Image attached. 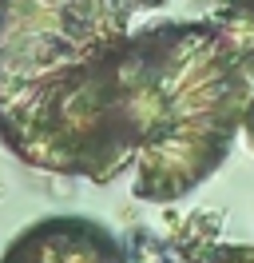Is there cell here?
I'll list each match as a JSON object with an SVG mask.
<instances>
[{
	"instance_id": "1",
	"label": "cell",
	"mask_w": 254,
	"mask_h": 263,
	"mask_svg": "<svg viewBox=\"0 0 254 263\" xmlns=\"http://www.w3.org/2000/svg\"><path fill=\"white\" fill-rule=\"evenodd\" d=\"M167 4L0 0V144L52 176H123L135 164L127 48Z\"/></svg>"
},
{
	"instance_id": "2",
	"label": "cell",
	"mask_w": 254,
	"mask_h": 263,
	"mask_svg": "<svg viewBox=\"0 0 254 263\" xmlns=\"http://www.w3.org/2000/svg\"><path fill=\"white\" fill-rule=\"evenodd\" d=\"M254 112V28L242 20L143 24L127 48L135 196L167 203L215 176Z\"/></svg>"
},
{
	"instance_id": "3",
	"label": "cell",
	"mask_w": 254,
	"mask_h": 263,
	"mask_svg": "<svg viewBox=\"0 0 254 263\" xmlns=\"http://www.w3.org/2000/svg\"><path fill=\"white\" fill-rule=\"evenodd\" d=\"M0 263H127V251L95 219L48 215L20 231Z\"/></svg>"
},
{
	"instance_id": "4",
	"label": "cell",
	"mask_w": 254,
	"mask_h": 263,
	"mask_svg": "<svg viewBox=\"0 0 254 263\" xmlns=\"http://www.w3.org/2000/svg\"><path fill=\"white\" fill-rule=\"evenodd\" d=\"M219 4H222V16L242 20V24L254 28V0H219Z\"/></svg>"
}]
</instances>
